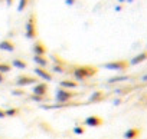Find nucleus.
<instances>
[{
  "label": "nucleus",
  "instance_id": "nucleus-24",
  "mask_svg": "<svg viewBox=\"0 0 147 139\" xmlns=\"http://www.w3.org/2000/svg\"><path fill=\"white\" fill-rule=\"evenodd\" d=\"M12 95H16V96H23L25 92L23 90H12Z\"/></svg>",
  "mask_w": 147,
  "mask_h": 139
},
{
  "label": "nucleus",
  "instance_id": "nucleus-9",
  "mask_svg": "<svg viewBox=\"0 0 147 139\" xmlns=\"http://www.w3.org/2000/svg\"><path fill=\"white\" fill-rule=\"evenodd\" d=\"M33 95H38V96H43L45 98V95H46V92H48V85L43 82V83H36L35 86H33Z\"/></svg>",
  "mask_w": 147,
  "mask_h": 139
},
{
  "label": "nucleus",
  "instance_id": "nucleus-27",
  "mask_svg": "<svg viewBox=\"0 0 147 139\" xmlns=\"http://www.w3.org/2000/svg\"><path fill=\"white\" fill-rule=\"evenodd\" d=\"M3 82H5V76L0 73V83H3Z\"/></svg>",
  "mask_w": 147,
  "mask_h": 139
},
{
  "label": "nucleus",
  "instance_id": "nucleus-6",
  "mask_svg": "<svg viewBox=\"0 0 147 139\" xmlns=\"http://www.w3.org/2000/svg\"><path fill=\"white\" fill-rule=\"evenodd\" d=\"M32 52H33V56H45L48 52V47L40 40H36L32 46Z\"/></svg>",
  "mask_w": 147,
  "mask_h": 139
},
{
  "label": "nucleus",
  "instance_id": "nucleus-17",
  "mask_svg": "<svg viewBox=\"0 0 147 139\" xmlns=\"http://www.w3.org/2000/svg\"><path fill=\"white\" fill-rule=\"evenodd\" d=\"M29 2H30V0H19V5H18V12H19V13H22V12L28 7Z\"/></svg>",
  "mask_w": 147,
  "mask_h": 139
},
{
  "label": "nucleus",
  "instance_id": "nucleus-1",
  "mask_svg": "<svg viewBox=\"0 0 147 139\" xmlns=\"http://www.w3.org/2000/svg\"><path fill=\"white\" fill-rule=\"evenodd\" d=\"M97 75V67L94 66H77L72 70V76L78 82H84L88 78H92Z\"/></svg>",
  "mask_w": 147,
  "mask_h": 139
},
{
  "label": "nucleus",
  "instance_id": "nucleus-22",
  "mask_svg": "<svg viewBox=\"0 0 147 139\" xmlns=\"http://www.w3.org/2000/svg\"><path fill=\"white\" fill-rule=\"evenodd\" d=\"M72 130H74V133H77V135H82L84 133V128H81V126H75Z\"/></svg>",
  "mask_w": 147,
  "mask_h": 139
},
{
  "label": "nucleus",
  "instance_id": "nucleus-12",
  "mask_svg": "<svg viewBox=\"0 0 147 139\" xmlns=\"http://www.w3.org/2000/svg\"><path fill=\"white\" fill-rule=\"evenodd\" d=\"M33 62L38 65V67H42V69H46V66L49 65V62L45 56H33Z\"/></svg>",
  "mask_w": 147,
  "mask_h": 139
},
{
  "label": "nucleus",
  "instance_id": "nucleus-21",
  "mask_svg": "<svg viewBox=\"0 0 147 139\" xmlns=\"http://www.w3.org/2000/svg\"><path fill=\"white\" fill-rule=\"evenodd\" d=\"M18 112H19L18 109H7V110H5V115L6 116H15Z\"/></svg>",
  "mask_w": 147,
  "mask_h": 139
},
{
  "label": "nucleus",
  "instance_id": "nucleus-8",
  "mask_svg": "<svg viewBox=\"0 0 147 139\" xmlns=\"http://www.w3.org/2000/svg\"><path fill=\"white\" fill-rule=\"evenodd\" d=\"M84 123L87 125V126H91V128H97V126H101L102 123H104V120L100 118V116H88L85 120H84Z\"/></svg>",
  "mask_w": 147,
  "mask_h": 139
},
{
  "label": "nucleus",
  "instance_id": "nucleus-11",
  "mask_svg": "<svg viewBox=\"0 0 147 139\" xmlns=\"http://www.w3.org/2000/svg\"><path fill=\"white\" fill-rule=\"evenodd\" d=\"M146 59H147V52H143V53H138L137 56H134V57L130 60V63H128V65H131V66H136V65H138V63L144 62Z\"/></svg>",
  "mask_w": 147,
  "mask_h": 139
},
{
  "label": "nucleus",
  "instance_id": "nucleus-32",
  "mask_svg": "<svg viewBox=\"0 0 147 139\" xmlns=\"http://www.w3.org/2000/svg\"><path fill=\"white\" fill-rule=\"evenodd\" d=\"M125 2H127V3H133V2H134V0H125Z\"/></svg>",
  "mask_w": 147,
  "mask_h": 139
},
{
  "label": "nucleus",
  "instance_id": "nucleus-26",
  "mask_svg": "<svg viewBox=\"0 0 147 139\" xmlns=\"http://www.w3.org/2000/svg\"><path fill=\"white\" fill-rule=\"evenodd\" d=\"M121 9H123V6H115L114 10H115V12H121Z\"/></svg>",
  "mask_w": 147,
  "mask_h": 139
},
{
  "label": "nucleus",
  "instance_id": "nucleus-15",
  "mask_svg": "<svg viewBox=\"0 0 147 139\" xmlns=\"http://www.w3.org/2000/svg\"><path fill=\"white\" fill-rule=\"evenodd\" d=\"M138 129H136V128H131V129H127L125 132H124V138L125 139H134L137 135H138Z\"/></svg>",
  "mask_w": 147,
  "mask_h": 139
},
{
  "label": "nucleus",
  "instance_id": "nucleus-25",
  "mask_svg": "<svg viewBox=\"0 0 147 139\" xmlns=\"http://www.w3.org/2000/svg\"><path fill=\"white\" fill-rule=\"evenodd\" d=\"M75 3H77V0H65V5L66 6H74Z\"/></svg>",
  "mask_w": 147,
  "mask_h": 139
},
{
  "label": "nucleus",
  "instance_id": "nucleus-13",
  "mask_svg": "<svg viewBox=\"0 0 147 139\" xmlns=\"http://www.w3.org/2000/svg\"><path fill=\"white\" fill-rule=\"evenodd\" d=\"M59 86L62 89H77L78 88V83L77 82H74V80H61L59 82Z\"/></svg>",
  "mask_w": 147,
  "mask_h": 139
},
{
  "label": "nucleus",
  "instance_id": "nucleus-31",
  "mask_svg": "<svg viewBox=\"0 0 147 139\" xmlns=\"http://www.w3.org/2000/svg\"><path fill=\"white\" fill-rule=\"evenodd\" d=\"M141 79H143V80H144V82H147V75H144V76H143V78H141Z\"/></svg>",
  "mask_w": 147,
  "mask_h": 139
},
{
  "label": "nucleus",
  "instance_id": "nucleus-33",
  "mask_svg": "<svg viewBox=\"0 0 147 139\" xmlns=\"http://www.w3.org/2000/svg\"><path fill=\"white\" fill-rule=\"evenodd\" d=\"M118 2H120V3H125V0H118Z\"/></svg>",
  "mask_w": 147,
  "mask_h": 139
},
{
  "label": "nucleus",
  "instance_id": "nucleus-28",
  "mask_svg": "<svg viewBox=\"0 0 147 139\" xmlns=\"http://www.w3.org/2000/svg\"><path fill=\"white\" fill-rule=\"evenodd\" d=\"M6 3H7V6H12L13 5V0H6Z\"/></svg>",
  "mask_w": 147,
  "mask_h": 139
},
{
  "label": "nucleus",
  "instance_id": "nucleus-30",
  "mask_svg": "<svg viewBox=\"0 0 147 139\" xmlns=\"http://www.w3.org/2000/svg\"><path fill=\"white\" fill-rule=\"evenodd\" d=\"M120 102H121L120 99H115V100H114V105H120Z\"/></svg>",
  "mask_w": 147,
  "mask_h": 139
},
{
  "label": "nucleus",
  "instance_id": "nucleus-16",
  "mask_svg": "<svg viewBox=\"0 0 147 139\" xmlns=\"http://www.w3.org/2000/svg\"><path fill=\"white\" fill-rule=\"evenodd\" d=\"M102 92H94L90 98H88V102L90 103H95V102H98V100H101L102 99Z\"/></svg>",
  "mask_w": 147,
  "mask_h": 139
},
{
  "label": "nucleus",
  "instance_id": "nucleus-7",
  "mask_svg": "<svg viewBox=\"0 0 147 139\" xmlns=\"http://www.w3.org/2000/svg\"><path fill=\"white\" fill-rule=\"evenodd\" d=\"M33 73H36V76L38 78H40V79H43L45 82H52L53 80V76H52V73H49L46 69H42V67H35L33 69Z\"/></svg>",
  "mask_w": 147,
  "mask_h": 139
},
{
  "label": "nucleus",
  "instance_id": "nucleus-3",
  "mask_svg": "<svg viewBox=\"0 0 147 139\" xmlns=\"http://www.w3.org/2000/svg\"><path fill=\"white\" fill-rule=\"evenodd\" d=\"M74 96H75V93H72V92H69V90H66V89L59 88V89H56V92H55V102L59 103V105H65V103H66L68 100H71Z\"/></svg>",
  "mask_w": 147,
  "mask_h": 139
},
{
  "label": "nucleus",
  "instance_id": "nucleus-18",
  "mask_svg": "<svg viewBox=\"0 0 147 139\" xmlns=\"http://www.w3.org/2000/svg\"><path fill=\"white\" fill-rule=\"evenodd\" d=\"M128 76H115V78H110L108 79V83H117V82H124L127 80Z\"/></svg>",
  "mask_w": 147,
  "mask_h": 139
},
{
  "label": "nucleus",
  "instance_id": "nucleus-23",
  "mask_svg": "<svg viewBox=\"0 0 147 139\" xmlns=\"http://www.w3.org/2000/svg\"><path fill=\"white\" fill-rule=\"evenodd\" d=\"M30 99H32L33 102H42L45 98H43V96H38V95H32V96H30Z\"/></svg>",
  "mask_w": 147,
  "mask_h": 139
},
{
  "label": "nucleus",
  "instance_id": "nucleus-14",
  "mask_svg": "<svg viewBox=\"0 0 147 139\" xmlns=\"http://www.w3.org/2000/svg\"><path fill=\"white\" fill-rule=\"evenodd\" d=\"M10 66H13V67H16V69H26V67H28V63H26L23 59H13Z\"/></svg>",
  "mask_w": 147,
  "mask_h": 139
},
{
  "label": "nucleus",
  "instance_id": "nucleus-5",
  "mask_svg": "<svg viewBox=\"0 0 147 139\" xmlns=\"http://www.w3.org/2000/svg\"><path fill=\"white\" fill-rule=\"evenodd\" d=\"M38 83V79L33 78V76H26V75H22V76H18L16 78V85L23 88V86H28V85H36Z\"/></svg>",
  "mask_w": 147,
  "mask_h": 139
},
{
  "label": "nucleus",
  "instance_id": "nucleus-2",
  "mask_svg": "<svg viewBox=\"0 0 147 139\" xmlns=\"http://www.w3.org/2000/svg\"><path fill=\"white\" fill-rule=\"evenodd\" d=\"M25 36L26 39H36L38 36V27H36V16L32 15L28 20H26V25H25Z\"/></svg>",
  "mask_w": 147,
  "mask_h": 139
},
{
  "label": "nucleus",
  "instance_id": "nucleus-19",
  "mask_svg": "<svg viewBox=\"0 0 147 139\" xmlns=\"http://www.w3.org/2000/svg\"><path fill=\"white\" fill-rule=\"evenodd\" d=\"M12 70V66L10 65H6V63H0V73H7Z\"/></svg>",
  "mask_w": 147,
  "mask_h": 139
},
{
  "label": "nucleus",
  "instance_id": "nucleus-29",
  "mask_svg": "<svg viewBox=\"0 0 147 139\" xmlns=\"http://www.w3.org/2000/svg\"><path fill=\"white\" fill-rule=\"evenodd\" d=\"M5 116H6V115H5V112H3V110H0V118H2V119H3Z\"/></svg>",
  "mask_w": 147,
  "mask_h": 139
},
{
  "label": "nucleus",
  "instance_id": "nucleus-4",
  "mask_svg": "<svg viewBox=\"0 0 147 139\" xmlns=\"http://www.w3.org/2000/svg\"><path fill=\"white\" fill-rule=\"evenodd\" d=\"M104 69H108V70H115V72H123L128 67V63L125 60H115V62H108L102 65Z\"/></svg>",
  "mask_w": 147,
  "mask_h": 139
},
{
  "label": "nucleus",
  "instance_id": "nucleus-20",
  "mask_svg": "<svg viewBox=\"0 0 147 139\" xmlns=\"http://www.w3.org/2000/svg\"><path fill=\"white\" fill-rule=\"evenodd\" d=\"M52 72H53V73H63L65 69H63V66H61L59 63H55V65L52 66Z\"/></svg>",
  "mask_w": 147,
  "mask_h": 139
},
{
  "label": "nucleus",
  "instance_id": "nucleus-10",
  "mask_svg": "<svg viewBox=\"0 0 147 139\" xmlns=\"http://www.w3.org/2000/svg\"><path fill=\"white\" fill-rule=\"evenodd\" d=\"M0 50L3 52H13L15 50V43L10 40H2L0 42Z\"/></svg>",
  "mask_w": 147,
  "mask_h": 139
}]
</instances>
